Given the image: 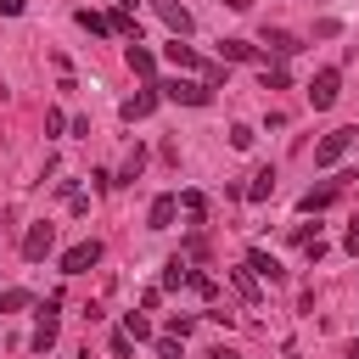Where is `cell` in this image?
Masks as SVG:
<instances>
[{"mask_svg": "<svg viewBox=\"0 0 359 359\" xmlns=\"http://www.w3.org/2000/svg\"><path fill=\"white\" fill-rule=\"evenodd\" d=\"M264 56H297L303 50V39L297 34H286V28H264V45H258Z\"/></svg>", "mask_w": 359, "mask_h": 359, "instance_id": "obj_7", "label": "cell"}, {"mask_svg": "<svg viewBox=\"0 0 359 359\" xmlns=\"http://www.w3.org/2000/svg\"><path fill=\"white\" fill-rule=\"evenodd\" d=\"M348 359H359V342H348Z\"/></svg>", "mask_w": 359, "mask_h": 359, "instance_id": "obj_34", "label": "cell"}, {"mask_svg": "<svg viewBox=\"0 0 359 359\" xmlns=\"http://www.w3.org/2000/svg\"><path fill=\"white\" fill-rule=\"evenodd\" d=\"M191 325H196L191 314H174V320H168V337H191Z\"/></svg>", "mask_w": 359, "mask_h": 359, "instance_id": "obj_26", "label": "cell"}, {"mask_svg": "<svg viewBox=\"0 0 359 359\" xmlns=\"http://www.w3.org/2000/svg\"><path fill=\"white\" fill-rule=\"evenodd\" d=\"M269 196H275V168L264 163V168L252 174V185H247V202H269Z\"/></svg>", "mask_w": 359, "mask_h": 359, "instance_id": "obj_14", "label": "cell"}, {"mask_svg": "<svg viewBox=\"0 0 359 359\" xmlns=\"http://www.w3.org/2000/svg\"><path fill=\"white\" fill-rule=\"evenodd\" d=\"M292 79H286V67H269V62H258V90H286Z\"/></svg>", "mask_w": 359, "mask_h": 359, "instance_id": "obj_18", "label": "cell"}, {"mask_svg": "<svg viewBox=\"0 0 359 359\" xmlns=\"http://www.w3.org/2000/svg\"><path fill=\"white\" fill-rule=\"evenodd\" d=\"M140 168H146V146H135V151L123 157V174H118L112 185H135V180H140Z\"/></svg>", "mask_w": 359, "mask_h": 359, "instance_id": "obj_16", "label": "cell"}, {"mask_svg": "<svg viewBox=\"0 0 359 359\" xmlns=\"http://www.w3.org/2000/svg\"><path fill=\"white\" fill-rule=\"evenodd\" d=\"M95 264H101V241H95V236L62 252V275H84V269H95Z\"/></svg>", "mask_w": 359, "mask_h": 359, "instance_id": "obj_5", "label": "cell"}, {"mask_svg": "<svg viewBox=\"0 0 359 359\" xmlns=\"http://www.w3.org/2000/svg\"><path fill=\"white\" fill-rule=\"evenodd\" d=\"M151 11H157L168 28H174V39H185V34H191V11H185L180 0H151Z\"/></svg>", "mask_w": 359, "mask_h": 359, "instance_id": "obj_9", "label": "cell"}, {"mask_svg": "<svg viewBox=\"0 0 359 359\" xmlns=\"http://www.w3.org/2000/svg\"><path fill=\"white\" fill-rule=\"evenodd\" d=\"M56 348V314H39V331H34V353H50Z\"/></svg>", "mask_w": 359, "mask_h": 359, "instance_id": "obj_17", "label": "cell"}, {"mask_svg": "<svg viewBox=\"0 0 359 359\" xmlns=\"http://www.w3.org/2000/svg\"><path fill=\"white\" fill-rule=\"evenodd\" d=\"M123 62H129V73H140L146 84H157V56L140 45V39H129V50H123Z\"/></svg>", "mask_w": 359, "mask_h": 359, "instance_id": "obj_8", "label": "cell"}, {"mask_svg": "<svg viewBox=\"0 0 359 359\" xmlns=\"http://www.w3.org/2000/svg\"><path fill=\"white\" fill-rule=\"evenodd\" d=\"M191 286H196L202 297H219V286H213V275H191Z\"/></svg>", "mask_w": 359, "mask_h": 359, "instance_id": "obj_30", "label": "cell"}, {"mask_svg": "<svg viewBox=\"0 0 359 359\" xmlns=\"http://www.w3.org/2000/svg\"><path fill=\"white\" fill-rule=\"evenodd\" d=\"M286 359H297V353H286Z\"/></svg>", "mask_w": 359, "mask_h": 359, "instance_id": "obj_36", "label": "cell"}, {"mask_svg": "<svg viewBox=\"0 0 359 359\" xmlns=\"http://www.w3.org/2000/svg\"><path fill=\"white\" fill-rule=\"evenodd\" d=\"M163 56H168L174 67H191V73H202V56H196L191 45H180V39H168V45H163Z\"/></svg>", "mask_w": 359, "mask_h": 359, "instance_id": "obj_13", "label": "cell"}, {"mask_svg": "<svg viewBox=\"0 0 359 359\" xmlns=\"http://www.w3.org/2000/svg\"><path fill=\"white\" fill-rule=\"evenodd\" d=\"M252 140H258V135H252V123H230V146H236V151H247Z\"/></svg>", "mask_w": 359, "mask_h": 359, "instance_id": "obj_23", "label": "cell"}, {"mask_svg": "<svg viewBox=\"0 0 359 359\" xmlns=\"http://www.w3.org/2000/svg\"><path fill=\"white\" fill-rule=\"evenodd\" d=\"M0 11H6V17H22V11H28V0H0Z\"/></svg>", "mask_w": 359, "mask_h": 359, "instance_id": "obj_32", "label": "cell"}, {"mask_svg": "<svg viewBox=\"0 0 359 359\" xmlns=\"http://www.w3.org/2000/svg\"><path fill=\"white\" fill-rule=\"evenodd\" d=\"M0 309H6V314H11V309H28V292H22V286H11V292H0Z\"/></svg>", "mask_w": 359, "mask_h": 359, "instance_id": "obj_25", "label": "cell"}, {"mask_svg": "<svg viewBox=\"0 0 359 359\" xmlns=\"http://www.w3.org/2000/svg\"><path fill=\"white\" fill-rule=\"evenodd\" d=\"M348 180H353V174H337V180H325V185L303 191V196H297V213H320V208H331V202H337V191H342Z\"/></svg>", "mask_w": 359, "mask_h": 359, "instance_id": "obj_4", "label": "cell"}, {"mask_svg": "<svg viewBox=\"0 0 359 359\" xmlns=\"http://www.w3.org/2000/svg\"><path fill=\"white\" fill-rule=\"evenodd\" d=\"M219 62H269V56L247 39H219Z\"/></svg>", "mask_w": 359, "mask_h": 359, "instance_id": "obj_11", "label": "cell"}, {"mask_svg": "<svg viewBox=\"0 0 359 359\" xmlns=\"http://www.w3.org/2000/svg\"><path fill=\"white\" fill-rule=\"evenodd\" d=\"M185 280H191V264L185 258H168L163 264V286H185Z\"/></svg>", "mask_w": 359, "mask_h": 359, "instance_id": "obj_19", "label": "cell"}, {"mask_svg": "<svg viewBox=\"0 0 359 359\" xmlns=\"http://www.w3.org/2000/svg\"><path fill=\"white\" fill-rule=\"evenodd\" d=\"M303 252H309V264H320V258H325V241H320V236H309V241H303Z\"/></svg>", "mask_w": 359, "mask_h": 359, "instance_id": "obj_29", "label": "cell"}, {"mask_svg": "<svg viewBox=\"0 0 359 359\" xmlns=\"http://www.w3.org/2000/svg\"><path fill=\"white\" fill-rule=\"evenodd\" d=\"M337 90H342V67H320L314 84H309V107H314V112L337 107Z\"/></svg>", "mask_w": 359, "mask_h": 359, "instance_id": "obj_2", "label": "cell"}, {"mask_svg": "<svg viewBox=\"0 0 359 359\" xmlns=\"http://www.w3.org/2000/svg\"><path fill=\"white\" fill-rule=\"evenodd\" d=\"M247 269H252V275H264V280H269V286H275V280H280V275H286V269H280V264H275V258H269V252H258V247H252V252H247Z\"/></svg>", "mask_w": 359, "mask_h": 359, "instance_id": "obj_15", "label": "cell"}, {"mask_svg": "<svg viewBox=\"0 0 359 359\" xmlns=\"http://www.w3.org/2000/svg\"><path fill=\"white\" fill-rule=\"evenodd\" d=\"M348 146H353V129H331V135H325V140L314 146V168H337Z\"/></svg>", "mask_w": 359, "mask_h": 359, "instance_id": "obj_3", "label": "cell"}, {"mask_svg": "<svg viewBox=\"0 0 359 359\" xmlns=\"http://www.w3.org/2000/svg\"><path fill=\"white\" fill-rule=\"evenodd\" d=\"M157 95L163 101H180V107H208L213 101V90L202 79H157Z\"/></svg>", "mask_w": 359, "mask_h": 359, "instance_id": "obj_1", "label": "cell"}, {"mask_svg": "<svg viewBox=\"0 0 359 359\" xmlns=\"http://www.w3.org/2000/svg\"><path fill=\"white\" fill-rule=\"evenodd\" d=\"M79 28H90V34H112V22H107L101 11H90V6L79 11Z\"/></svg>", "mask_w": 359, "mask_h": 359, "instance_id": "obj_21", "label": "cell"}, {"mask_svg": "<svg viewBox=\"0 0 359 359\" xmlns=\"http://www.w3.org/2000/svg\"><path fill=\"white\" fill-rule=\"evenodd\" d=\"M118 6H123V11H135V6H140V0H118Z\"/></svg>", "mask_w": 359, "mask_h": 359, "instance_id": "obj_35", "label": "cell"}, {"mask_svg": "<svg viewBox=\"0 0 359 359\" xmlns=\"http://www.w3.org/2000/svg\"><path fill=\"white\" fill-rule=\"evenodd\" d=\"M112 353H118V359H129V353H135V337H129V331H118V337H112Z\"/></svg>", "mask_w": 359, "mask_h": 359, "instance_id": "obj_27", "label": "cell"}, {"mask_svg": "<svg viewBox=\"0 0 359 359\" xmlns=\"http://www.w3.org/2000/svg\"><path fill=\"white\" fill-rule=\"evenodd\" d=\"M219 6H230V11H247V6H252V0H219Z\"/></svg>", "mask_w": 359, "mask_h": 359, "instance_id": "obj_33", "label": "cell"}, {"mask_svg": "<svg viewBox=\"0 0 359 359\" xmlns=\"http://www.w3.org/2000/svg\"><path fill=\"white\" fill-rule=\"evenodd\" d=\"M157 101H163V95H157V84H140V95H129V101H123V118H129V123H135V118H151V112H157Z\"/></svg>", "mask_w": 359, "mask_h": 359, "instance_id": "obj_10", "label": "cell"}, {"mask_svg": "<svg viewBox=\"0 0 359 359\" xmlns=\"http://www.w3.org/2000/svg\"><path fill=\"white\" fill-rule=\"evenodd\" d=\"M230 280H236V292H241V297H247V303H252V297H258V280H252V275H247V269H230Z\"/></svg>", "mask_w": 359, "mask_h": 359, "instance_id": "obj_24", "label": "cell"}, {"mask_svg": "<svg viewBox=\"0 0 359 359\" xmlns=\"http://www.w3.org/2000/svg\"><path fill=\"white\" fill-rule=\"evenodd\" d=\"M151 342H157V353H163V359H180V337H151Z\"/></svg>", "mask_w": 359, "mask_h": 359, "instance_id": "obj_28", "label": "cell"}, {"mask_svg": "<svg viewBox=\"0 0 359 359\" xmlns=\"http://www.w3.org/2000/svg\"><path fill=\"white\" fill-rule=\"evenodd\" d=\"M342 247H348V252H359V219L348 224V236H342Z\"/></svg>", "mask_w": 359, "mask_h": 359, "instance_id": "obj_31", "label": "cell"}, {"mask_svg": "<svg viewBox=\"0 0 359 359\" xmlns=\"http://www.w3.org/2000/svg\"><path fill=\"white\" fill-rule=\"evenodd\" d=\"M174 213H180V196H157V202H151V213H146V224H151V230H168V224H174Z\"/></svg>", "mask_w": 359, "mask_h": 359, "instance_id": "obj_12", "label": "cell"}, {"mask_svg": "<svg viewBox=\"0 0 359 359\" xmlns=\"http://www.w3.org/2000/svg\"><path fill=\"white\" fill-rule=\"evenodd\" d=\"M50 247H56V224H45V219H39V224H28V236H22V258H28V264H39Z\"/></svg>", "mask_w": 359, "mask_h": 359, "instance_id": "obj_6", "label": "cell"}, {"mask_svg": "<svg viewBox=\"0 0 359 359\" xmlns=\"http://www.w3.org/2000/svg\"><path fill=\"white\" fill-rule=\"evenodd\" d=\"M123 331H129L135 342H151V320H146V314H123Z\"/></svg>", "mask_w": 359, "mask_h": 359, "instance_id": "obj_20", "label": "cell"}, {"mask_svg": "<svg viewBox=\"0 0 359 359\" xmlns=\"http://www.w3.org/2000/svg\"><path fill=\"white\" fill-rule=\"evenodd\" d=\"M180 208H185L191 219H202V213H208V196H202V191H180Z\"/></svg>", "mask_w": 359, "mask_h": 359, "instance_id": "obj_22", "label": "cell"}]
</instances>
